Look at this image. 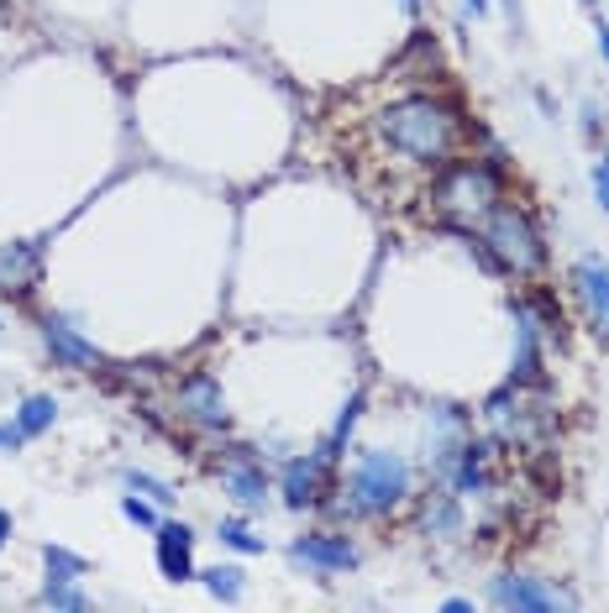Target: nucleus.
Listing matches in <instances>:
<instances>
[{
    "instance_id": "1",
    "label": "nucleus",
    "mask_w": 609,
    "mask_h": 613,
    "mask_svg": "<svg viewBox=\"0 0 609 613\" xmlns=\"http://www.w3.org/2000/svg\"><path fill=\"white\" fill-rule=\"evenodd\" d=\"M379 137L394 147V153H405L415 163H447L452 158V142H457V116H452L442 100H400V105H389L384 116H379Z\"/></svg>"
},
{
    "instance_id": "2",
    "label": "nucleus",
    "mask_w": 609,
    "mask_h": 613,
    "mask_svg": "<svg viewBox=\"0 0 609 613\" xmlns=\"http://www.w3.org/2000/svg\"><path fill=\"white\" fill-rule=\"evenodd\" d=\"M347 493L363 515H389L410 493V461L394 451H363L352 477H347Z\"/></svg>"
},
{
    "instance_id": "3",
    "label": "nucleus",
    "mask_w": 609,
    "mask_h": 613,
    "mask_svg": "<svg viewBox=\"0 0 609 613\" xmlns=\"http://www.w3.org/2000/svg\"><path fill=\"white\" fill-rule=\"evenodd\" d=\"M478 241L488 247V258L499 262V268H509V273H536V268L547 262V247L536 237V226H530L520 210H509V205H494V210H488V226Z\"/></svg>"
},
{
    "instance_id": "4",
    "label": "nucleus",
    "mask_w": 609,
    "mask_h": 613,
    "mask_svg": "<svg viewBox=\"0 0 609 613\" xmlns=\"http://www.w3.org/2000/svg\"><path fill=\"white\" fill-rule=\"evenodd\" d=\"M499 199V184L488 174L484 163H457L442 184H436V205L457 220H473V216H488Z\"/></svg>"
},
{
    "instance_id": "5",
    "label": "nucleus",
    "mask_w": 609,
    "mask_h": 613,
    "mask_svg": "<svg viewBox=\"0 0 609 613\" xmlns=\"http://www.w3.org/2000/svg\"><path fill=\"white\" fill-rule=\"evenodd\" d=\"M488 598H494V609H515V613H557V609H572L568 593H557V588H547L541 576H520V572L494 576Z\"/></svg>"
},
{
    "instance_id": "6",
    "label": "nucleus",
    "mask_w": 609,
    "mask_h": 613,
    "mask_svg": "<svg viewBox=\"0 0 609 613\" xmlns=\"http://www.w3.org/2000/svg\"><path fill=\"white\" fill-rule=\"evenodd\" d=\"M42 273V252L32 241H6L0 247V294H32Z\"/></svg>"
},
{
    "instance_id": "7",
    "label": "nucleus",
    "mask_w": 609,
    "mask_h": 613,
    "mask_svg": "<svg viewBox=\"0 0 609 613\" xmlns=\"http://www.w3.org/2000/svg\"><path fill=\"white\" fill-rule=\"evenodd\" d=\"M295 561L316 567V572H352V567H358V551L347 546L342 534H300V540H295Z\"/></svg>"
},
{
    "instance_id": "8",
    "label": "nucleus",
    "mask_w": 609,
    "mask_h": 613,
    "mask_svg": "<svg viewBox=\"0 0 609 613\" xmlns=\"http://www.w3.org/2000/svg\"><path fill=\"white\" fill-rule=\"evenodd\" d=\"M189 546H195V530H189V524H179V519L158 524V567H163L168 582H189V576H195V567H189Z\"/></svg>"
},
{
    "instance_id": "9",
    "label": "nucleus",
    "mask_w": 609,
    "mask_h": 613,
    "mask_svg": "<svg viewBox=\"0 0 609 613\" xmlns=\"http://www.w3.org/2000/svg\"><path fill=\"white\" fill-rule=\"evenodd\" d=\"M179 404L189 409V419H200L210 430L226 425V398H221V383H216V377H189L179 388Z\"/></svg>"
},
{
    "instance_id": "10",
    "label": "nucleus",
    "mask_w": 609,
    "mask_h": 613,
    "mask_svg": "<svg viewBox=\"0 0 609 613\" xmlns=\"http://www.w3.org/2000/svg\"><path fill=\"white\" fill-rule=\"evenodd\" d=\"M42 336H48V346H53V356L59 362H69V367H101V352H95V341H84L69 320H48L42 325Z\"/></svg>"
},
{
    "instance_id": "11",
    "label": "nucleus",
    "mask_w": 609,
    "mask_h": 613,
    "mask_svg": "<svg viewBox=\"0 0 609 613\" xmlns=\"http://www.w3.org/2000/svg\"><path fill=\"white\" fill-rule=\"evenodd\" d=\"M321 472H326L321 456L289 461V467H285V503H289V509H304V503H316V493H321Z\"/></svg>"
},
{
    "instance_id": "12",
    "label": "nucleus",
    "mask_w": 609,
    "mask_h": 613,
    "mask_svg": "<svg viewBox=\"0 0 609 613\" xmlns=\"http://www.w3.org/2000/svg\"><path fill=\"white\" fill-rule=\"evenodd\" d=\"M226 488H231V498H237L242 509H264V503H268L264 467H231V472H226Z\"/></svg>"
},
{
    "instance_id": "13",
    "label": "nucleus",
    "mask_w": 609,
    "mask_h": 613,
    "mask_svg": "<svg viewBox=\"0 0 609 613\" xmlns=\"http://www.w3.org/2000/svg\"><path fill=\"white\" fill-rule=\"evenodd\" d=\"M572 278H578V289H584V299H589V310H593V315H599V320H605V299H609V268H605V262H599V258H584V262H578V273H572Z\"/></svg>"
},
{
    "instance_id": "14",
    "label": "nucleus",
    "mask_w": 609,
    "mask_h": 613,
    "mask_svg": "<svg viewBox=\"0 0 609 613\" xmlns=\"http://www.w3.org/2000/svg\"><path fill=\"white\" fill-rule=\"evenodd\" d=\"M53 419H59V404H53L48 394H32V398H27V404L17 409V425L27 430V436H42V430H48Z\"/></svg>"
},
{
    "instance_id": "15",
    "label": "nucleus",
    "mask_w": 609,
    "mask_h": 613,
    "mask_svg": "<svg viewBox=\"0 0 609 613\" xmlns=\"http://www.w3.org/2000/svg\"><path fill=\"white\" fill-rule=\"evenodd\" d=\"M221 546H231V551H242V555H264V534H252L242 524V519H221Z\"/></svg>"
},
{
    "instance_id": "16",
    "label": "nucleus",
    "mask_w": 609,
    "mask_h": 613,
    "mask_svg": "<svg viewBox=\"0 0 609 613\" xmlns=\"http://www.w3.org/2000/svg\"><path fill=\"white\" fill-rule=\"evenodd\" d=\"M42 561H48V576H53V582H74V576H84V561L74 551H63V546H48Z\"/></svg>"
},
{
    "instance_id": "17",
    "label": "nucleus",
    "mask_w": 609,
    "mask_h": 613,
    "mask_svg": "<svg viewBox=\"0 0 609 613\" xmlns=\"http://www.w3.org/2000/svg\"><path fill=\"white\" fill-rule=\"evenodd\" d=\"M205 588L221 598V603H237V598H242V572H237V567H210V572H205Z\"/></svg>"
},
{
    "instance_id": "18",
    "label": "nucleus",
    "mask_w": 609,
    "mask_h": 613,
    "mask_svg": "<svg viewBox=\"0 0 609 613\" xmlns=\"http://www.w3.org/2000/svg\"><path fill=\"white\" fill-rule=\"evenodd\" d=\"M457 488H463V493H478V488H484V446H467V451H463Z\"/></svg>"
},
{
    "instance_id": "19",
    "label": "nucleus",
    "mask_w": 609,
    "mask_h": 613,
    "mask_svg": "<svg viewBox=\"0 0 609 613\" xmlns=\"http://www.w3.org/2000/svg\"><path fill=\"white\" fill-rule=\"evenodd\" d=\"M42 609H69V613H84V609H90V598H84V593H74L69 582H53V588L42 593Z\"/></svg>"
},
{
    "instance_id": "20",
    "label": "nucleus",
    "mask_w": 609,
    "mask_h": 613,
    "mask_svg": "<svg viewBox=\"0 0 609 613\" xmlns=\"http://www.w3.org/2000/svg\"><path fill=\"white\" fill-rule=\"evenodd\" d=\"M126 488H132V493H143V498H153V503H174V488L158 482V477H147V472H126Z\"/></svg>"
},
{
    "instance_id": "21",
    "label": "nucleus",
    "mask_w": 609,
    "mask_h": 613,
    "mask_svg": "<svg viewBox=\"0 0 609 613\" xmlns=\"http://www.w3.org/2000/svg\"><path fill=\"white\" fill-rule=\"evenodd\" d=\"M426 530H457V509H452L447 493H436L426 503Z\"/></svg>"
},
{
    "instance_id": "22",
    "label": "nucleus",
    "mask_w": 609,
    "mask_h": 613,
    "mask_svg": "<svg viewBox=\"0 0 609 613\" xmlns=\"http://www.w3.org/2000/svg\"><path fill=\"white\" fill-rule=\"evenodd\" d=\"M122 515L132 519V524H158L153 503H147V498H137V493H126V498H122Z\"/></svg>"
},
{
    "instance_id": "23",
    "label": "nucleus",
    "mask_w": 609,
    "mask_h": 613,
    "mask_svg": "<svg viewBox=\"0 0 609 613\" xmlns=\"http://www.w3.org/2000/svg\"><path fill=\"white\" fill-rule=\"evenodd\" d=\"M593 199H599V210H609V163L593 168Z\"/></svg>"
},
{
    "instance_id": "24",
    "label": "nucleus",
    "mask_w": 609,
    "mask_h": 613,
    "mask_svg": "<svg viewBox=\"0 0 609 613\" xmlns=\"http://www.w3.org/2000/svg\"><path fill=\"white\" fill-rule=\"evenodd\" d=\"M21 440H27V430H21V425H0V446H11V451H17Z\"/></svg>"
},
{
    "instance_id": "25",
    "label": "nucleus",
    "mask_w": 609,
    "mask_h": 613,
    "mask_svg": "<svg viewBox=\"0 0 609 613\" xmlns=\"http://www.w3.org/2000/svg\"><path fill=\"white\" fill-rule=\"evenodd\" d=\"M463 11H473V17H484V11H488V0H463Z\"/></svg>"
},
{
    "instance_id": "26",
    "label": "nucleus",
    "mask_w": 609,
    "mask_h": 613,
    "mask_svg": "<svg viewBox=\"0 0 609 613\" xmlns=\"http://www.w3.org/2000/svg\"><path fill=\"white\" fill-rule=\"evenodd\" d=\"M6 540H11V515L0 509V546H6Z\"/></svg>"
},
{
    "instance_id": "27",
    "label": "nucleus",
    "mask_w": 609,
    "mask_h": 613,
    "mask_svg": "<svg viewBox=\"0 0 609 613\" xmlns=\"http://www.w3.org/2000/svg\"><path fill=\"white\" fill-rule=\"evenodd\" d=\"M599 48H605V63H609V21H599Z\"/></svg>"
},
{
    "instance_id": "28",
    "label": "nucleus",
    "mask_w": 609,
    "mask_h": 613,
    "mask_svg": "<svg viewBox=\"0 0 609 613\" xmlns=\"http://www.w3.org/2000/svg\"><path fill=\"white\" fill-rule=\"evenodd\" d=\"M400 6H405V11H415V6H421V0H400Z\"/></svg>"
},
{
    "instance_id": "29",
    "label": "nucleus",
    "mask_w": 609,
    "mask_h": 613,
    "mask_svg": "<svg viewBox=\"0 0 609 613\" xmlns=\"http://www.w3.org/2000/svg\"><path fill=\"white\" fill-rule=\"evenodd\" d=\"M605 320H609V299H605Z\"/></svg>"
},
{
    "instance_id": "30",
    "label": "nucleus",
    "mask_w": 609,
    "mask_h": 613,
    "mask_svg": "<svg viewBox=\"0 0 609 613\" xmlns=\"http://www.w3.org/2000/svg\"><path fill=\"white\" fill-rule=\"evenodd\" d=\"M605 163H609V158H605Z\"/></svg>"
}]
</instances>
